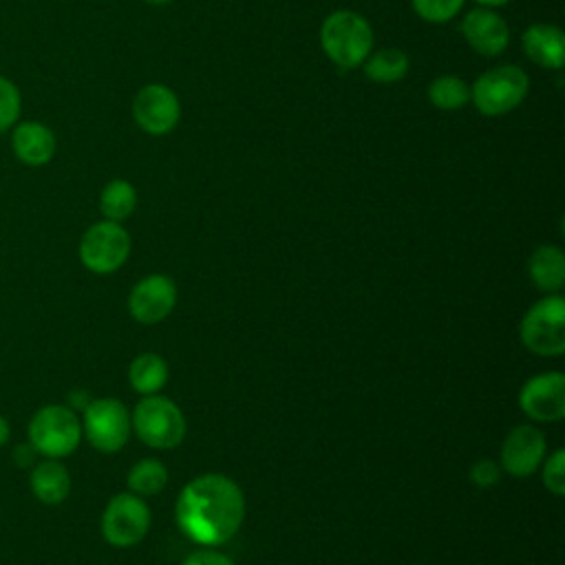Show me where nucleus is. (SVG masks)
Returning <instances> with one entry per match:
<instances>
[{
	"mask_svg": "<svg viewBox=\"0 0 565 565\" xmlns=\"http://www.w3.org/2000/svg\"><path fill=\"white\" fill-rule=\"evenodd\" d=\"M245 516L241 488L225 475H201L179 494L177 521L185 536L201 545L230 541Z\"/></svg>",
	"mask_w": 565,
	"mask_h": 565,
	"instance_id": "nucleus-1",
	"label": "nucleus"
},
{
	"mask_svg": "<svg viewBox=\"0 0 565 565\" xmlns=\"http://www.w3.org/2000/svg\"><path fill=\"white\" fill-rule=\"evenodd\" d=\"M320 44L340 68H353L371 55L373 29L355 11H333L320 26Z\"/></svg>",
	"mask_w": 565,
	"mask_h": 565,
	"instance_id": "nucleus-2",
	"label": "nucleus"
},
{
	"mask_svg": "<svg viewBox=\"0 0 565 565\" xmlns=\"http://www.w3.org/2000/svg\"><path fill=\"white\" fill-rule=\"evenodd\" d=\"M26 435L35 452L49 459H62L79 446L82 424L71 408L62 404H49L33 413Z\"/></svg>",
	"mask_w": 565,
	"mask_h": 565,
	"instance_id": "nucleus-3",
	"label": "nucleus"
},
{
	"mask_svg": "<svg viewBox=\"0 0 565 565\" xmlns=\"http://www.w3.org/2000/svg\"><path fill=\"white\" fill-rule=\"evenodd\" d=\"M530 79L523 68L505 64L486 71L470 88V99L477 110L488 117H499L514 110L527 95Z\"/></svg>",
	"mask_w": 565,
	"mask_h": 565,
	"instance_id": "nucleus-4",
	"label": "nucleus"
},
{
	"mask_svg": "<svg viewBox=\"0 0 565 565\" xmlns=\"http://www.w3.org/2000/svg\"><path fill=\"white\" fill-rule=\"evenodd\" d=\"M130 426L137 437L152 448H174L185 435L181 408L166 397H146L137 404Z\"/></svg>",
	"mask_w": 565,
	"mask_h": 565,
	"instance_id": "nucleus-5",
	"label": "nucleus"
},
{
	"mask_svg": "<svg viewBox=\"0 0 565 565\" xmlns=\"http://www.w3.org/2000/svg\"><path fill=\"white\" fill-rule=\"evenodd\" d=\"M523 344L539 355H561L565 351V300L547 296L536 302L521 322Z\"/></svg>",
	"mask_w": 565,
	"mask_h": 565,
	"instance_id": "nucleus-6",
	"label": "nucleus"
},
{
	"mask_svg": "<svg viewBox=\"0 0 565 565\" xmlns=\"http://www.w3.org/2000/svg\"><path fill=\"white\" fill-rule=\"evenodd\" d=\"M130 254V236L115 221H99L90 225L79 241V260L95 274H110L119 269Z\"/></svg>",
	"mask_w": 565,
	"mask_h": 565,
	"instance_id": "nucleus-7",
	"label": "nucleus"
},
{
	"mask_svg": "<svg viewBox=\"0 0 565 565\" xmlns=\"http://www.w3.org/2000/svg\"><path fill=\"white\" fill-rule=\"evenodd\" d=\"M82 433L99 452H117L130 435V415L115 397H97L86 404Z\"/></svg>",
	"mask_w": 565,
	"mask_h": 565,
	"instance_id": "nucleus-8",
	"label": "nucleus"
},
{
	"mask_svg": "<svg viewBox=\"0 0 565 565\" xmlns=\"http://www.w3.org/2000/svg\"><path fill=\"white\" fill-rule=\"evenodd\" d=\"M150 525L148 505L130 492L115 494L102 514V534L115 547L139 543Z\"/></svg>",
	"mask_w": 565,
	"mask_h": 565,
	"instance_id": "nucleus-9",
	"label": "nucleus"
},
{
	"mask_svg": "<svg viewBox=\"0 0 565 565\" xmlns=\"http://www.w3.org/2000/svg\"><path fill=\"white\" fill-rule=\"evenodd\" d=\"M181 115L177 95L163 84L143 86L132 102V117L137 126L150 135L170 132Z\"/></svg>",
	"mask_w": 565,
	"mask_h": 565,
	"instance_id": "nucleus-10",
	"label": "nucleus"
},
{
	"mask_svg": "<svg viewBox=\"0 0 565 565\" xmlns=\"http://www.w3.org/2000/svg\"><path fill=\"white\" fill-rule=\"evenodd\" d=\"M519 404L539 422H558L565 415V375L558 371L534 375L523 384Z\"/></svg>",
	"mask_w": 565,
	"mask_h": 565,
	"instance_id": "nucleus-11",
	"label": "nucleus"
},
{
	"mask_svg": "<svg viewBox=\"0 0 565 565\" xmlns=\"http://www.w3.org/2000/svg\"><path fill=\"white\" fill-rule=\"evenodd\" d=\"M174 302H177L174 282L161 274L139 280L128 296L130 316L141 324L161 322L172 311Z\"/></svg>",
	"mask_w": 565,
	"mask_h": 565,
	"instance_id": "nucleus-12",
	"label": "nucleus"
},
{
	"mask_svg": "<svg viewBox=\"0 0 565 565\" xmlns=\"http://www.w3.org/2000/svg\"><path fill=\"white\" fill-rule=\"evenodd\" d=\"M545 457V437L534 426H516L501 446V463L514 477L532 475Z\"/></svg>",
	"mask_w": 565,
	"mask_h": 565,
	"instance_id": "nucleus-13",
	"label": "nucleus"
},
{
	"mask_svg": "<svg viewBox=\"0 0 565 565\" xmlns=\"http://www.w3.org/2000/svg\"><path fill=\"white\" fill-rule=\"evenodd\" d=\"M461 33L468 44L486 57L503 53L510 42V29L505 20L488 7L470 11L461 22Z\"/></svg>",
	"mask_w": 565,
	"mask_h": 565,
	"instance_id": "nucleus-14",
	"label": "nucleus"
},
{
	"mask_svg": "<svg viewBox=\"0 0 565 565\" xmlns=\"http://www.w3.org/2000/svg\"><path fill=\"white\" fill-rule=\"evenodd\" d=\"M55 148H57L55 135L42 121L26 119V121H18L11 128V150L15 159L24 166H31V168L46 166L53 159Z\"/></svg>",
	"mask_w": 565,
	"mask_h": 565,
	"instance_id": "nucleus-15",
	"label": "nucleus"
},
{
	"mask_svg": "<svg viewBox=\"0 0 565 565\" xmlns=\"http://www.w3.org/2000/svg\"><path fill=\"white\" fill-rule=\"evenodd\" d=\"M525 55L543 68H561L565 62V35L554 24H532L523 33Z\"/></svg>",
	"mask_w": 565,
	"mask_h": 565,
	"instance_id": "nucleus-16",
	"label": "nucleus"
},
{
	"mask_svg": "<svg viewBox=\"0 0 565 565\" xmlns=\"http://www.w3.org/2000/svg\"><path fill=\"white\" fill-rule=\"evenodd\" d=\"M29 481L33 494L46 505L62 503L71 492V475L57 459H44L35 463Z\"/></svg>",
	"mask_w": 565,
	"mask_h": 565,
	"instance_id": "nucleus-17",
	"label": "nucleus"
},
{
	"mask_svg": "<svg viewBox=\"0 0 565 565\" xmlns=\"http://www.w3.org/2000/svg\"><path fill=\"white\" fill-rule=\"evenodd\" d=\"M530 276L539 289L556 291L565 282V256L554 245H541L530 256Z\"/></svg>",
	"mask_w": 565,
	"mask_h": 565,
	"instance_id": "nucleus-18",
	"label": "nucleus"
},
{
	"mask_svg": "<svg viewBox=\"0 0 565 565\" xmlns=\"http://www.w3.org/2000/svg\"><path fill=\"white\" fill-rule=\"evenodd\" d=\"M128 380L137 393L152 395L166 384L168 366H166L163 358H159L154 353H141L130 362Z\"/></svg>",
	"mask_w": 565,
	"mask_h": 565,
	"instance_id": "nucleus-19",
	"label": "nucleus"
},
{
	"mask_svg": "<svg viewBox=\"0 0 565 565\" xmlns=\"http://www.w3.org/2000/svg\"><path fill=\"white\" fill-rule=\"evenodd\" d=\"M137 205V192L135 188L124 179H113L104 185L99 194V210L106 216V221H124L132 214Z\"/></svg>",
	"mask_w": 565,
	"mask_h": 565,
	"instance_id": "nucleus-20",
	"label": "nucleus"
},
{
	"mask_svg": "<svg viewBox=\"0 0 565 565\" xmlns=\"http://www.w3.org/2000/svg\"><path fill=\"white\" fill-rule=\"evenodd\" d=\"M408 71V57L399 49H382L364 60V75L373 82H397Z\"/></svg>",
	"mask_w": 565,
	"mask_h": 565,
	"instance_id": "nucleus-21",
	"label": "nucleus"
},
{
	"mask_svg": "<svg viewBox=\"0 0 565 565\" xmlns=\"http://www.w3.org/2000/svg\"><path fill=\"white\" fill-rule=\"evenodd\" d=\"M428 99L439 110H457L468 104L470 88L463 79H459L455 75H441L430 82Z\"/></svg>",
	"mask_w": 565,
	"mask_h": 565,
	"instance_id": "nucleus-22",
	"label": "nucleus"
},
{
	"mask_svg": "<svg viewBox=\"0 0 565 565\" xmlns=\"http://www.w3.org/2000/svg\"><path fill=\"white\" fill-rule=\"evenodd\" d=\"M166 483H168V472L163 463L157 459H141L128 472V486L132 494L150 497L161 492Z\"/></svg>",
	"mask_w": 565,
	"mask_h": 565,
	"instance_id": "nucleus-23",
	"label": "nucleus"
},
{
	"mask_svg": "<svg viewBox=\"0 0 565 565\" xmlns=\"http://www.w3.org/2000/svg\"><path fill=\"white\" fill-rule=\"evenodd\" d=\"M22 113L20 88L4 75H0V132L13 128Z\"/></svg>",
	"mask_w": 565,
	"mask_h": 565,
	"instance_id": "nucleus-24",
	"label": "nucleus"
},
{
	"mask_svg": "<svg viewBox=\"0 0 565 565\" xmlns=\"http://www.w3.org/2000/svg\"><path fill=\"white\" fill-rule=\"evenodd\" d=\"M411 2L415 13L426 22H448L463 7V0H411Z\"/></svg>",
	"mask_w": 565,
	"mask_h": 565,
	"instance_id": "nucleus-25",
	"label": "nucleus"
},
{
	"mask_svg": "<svg viewBox=\"0 0 565 565\" xmlns=\"http://www.w3.org/2000/svg\"><path fill=\"white\" fill-rule=\"evenodd\" d=\"M543 483L556 497L565 494V450H554L543 466Z\"/></svg>",
	"mask_w": 565,
	"mask_h": 565,
	"instance_id": "nucleus-26",
	"label": "nucleus"
},
{
	"mask_svg": "<svg viewBox=\"0 0 565 565\" xmlns=\"http://www.w3.org/2000/svg\"><path fill=\"white\" fill-rule=\"evenodd\" d=\"M470 479H472L477 486L488 488V486L497 483V479H499V470H497L494 461H490V459H481V461H477V463L470 468Z\"/></svg>",
	"mask_w": 565,
	"mask_h": 565,
	"instance_id": "nucleus-27",
	"label": "nucleus"
},
{
	"mask_svg": "<svg viewBox=\"0 0 565 565\" xmlns=\"http://www.w3.org/2000/svg\"><path fill=\"white\" fill-rule=\"evenodd\" d=\"M183 565H234V561H230L227 556L212 552V550H203V552H194L190 554Z\"/></svg>",
	"mask_w": 565,
	"mask_h": 565,
	"instance_id": "nucleus-28",
	"label": "nucleus"
},
{
	"mask_svg": "<svg viewBox=\"0 0 565 565\" xmlns=\"http://www.w3.org/2000/svg\"><path fill=\"white\" fill-rule=\"evenodd\" d=\"M9 437H11V426H9V422L0 415V446H4V444L9 441Z\"/></svg>",
	"mask_w": 565,
	"mask_h": 565,
	"instance_id": "nucleus-29",
	"label": "nucleus"
},
{
	"mask_svg": "<svg viewBox=\"0 0 565 565\" xmlns=\"http://www.w3.org/2000/svg\"><path fill=\"white\" fill-rule=\"evenodd\" d=\"M477 2L483 4V7H501V4H505L510 0H477Z\"/></svg>",
	"mask_w": 565,
	"mask_h": 565,
	"instance_id": "nucleus-30",
	"label": "nucleus"
},
{
	"mask_svg": "<svg viewBox=\"0 0 565 565\" xmlns=\"http://www.w3.org/2000/svg\"><path fill=\"white\" fill-rule=\"evenodd\" d=\"M146 2H150V4H166V2H170V0H146Z\"/></svg>",
	"mask_w": 565,
	"mask_h": 565,
	"instance_id": "nucleus-31",
	"label": "nucleus"
}]
</instances>
